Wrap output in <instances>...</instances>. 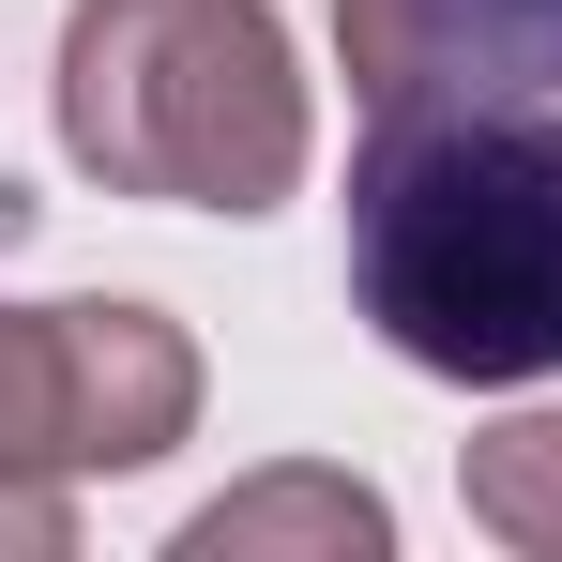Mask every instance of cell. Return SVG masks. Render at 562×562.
Listing matches in <instances>:
<instances>
[{
    "mask_svg": "<svg viewBox=\"0 0 562 562\" xmlns=\"http://www.w3.org/2000/svg\"><path fill=\"white\" fill-rule=\"evenodd\" d=\"M350 289L380 350L471 395L562 380V92H471L366 122Z\"/></svg>",
    "mask_w": 562,
    "mask_h": 562,
    "instance_id": "1",
    "label": "cell"
},
{
    "mask_svg": "<svg viewBox=\"0 0 562 562\" xmlns=\"http://www.w3.org/2000/svg\"><path fill=\"white\" fill-rule=\"evenodd\" d=\"M61 153L168 213H274L304 183V77L259 0H77Z\"/></svg>",
    "mask_w": 562,
    "mask_h": 562,
    "instance_id": "2",
    "label": "cell"
},
{
    "mask_svg": "<svg viewBox=\"0 0 562 562\" xmlns=\"http://www.w3.org/2000/svg\"><path fill=\"white\" fill-rule=\"evenodd\" d=\"M198 426V350L153 304H0V471H137Z\"/></svg>",
    "mask_w": 562,
    "mask_h": 562,
    "instance_id": "3",
    "label": "cell"
},
{
    "mask_svg": "<svg viewBox=\"0 0 562 562\" xmlns=\"http://www.w3.org/2000/svg\"><path fill=\"white\" fill-rule=\"evenodd\" d=\"M335 61L366 122L471 92H562V0H335Z\"/></svg>",
    "mask_w": 562,
    "mask_h": 562,
    "instance_id": "4",
    "label": "cell"
},
{
    "mask_svg": "<svg viewBox=\"0 0 562 562\" xmlns=\"http://www.w3.org/2000/svg\"><path fill=\"white\" fill-rule=\"evenodd\" d=\"M380 532H395V517H380L350 471H274V486H228L183 532V562H244V548H335L350 562V548H380Z\"/></svg>",
    "mask_w": 562,
    "mask_h": 562,
    "instance_id": "5",
    "label": "cell"
},
{
    "mask_svg": "<svg viewBox=\"0 0 562 562\" xmlns=\"http://www.w3.org/2000/svg\"><path fill=\"white\" fill-rule=\"evenodd\" d=\"M471 517H486L502 548L562 562V411H517V426L471 441Z\"/></svg>",
    "mask_w": 562,
    "mask_h": 562,
    "instance_id": "6",
    "label": "cell"
}]
</instances>
